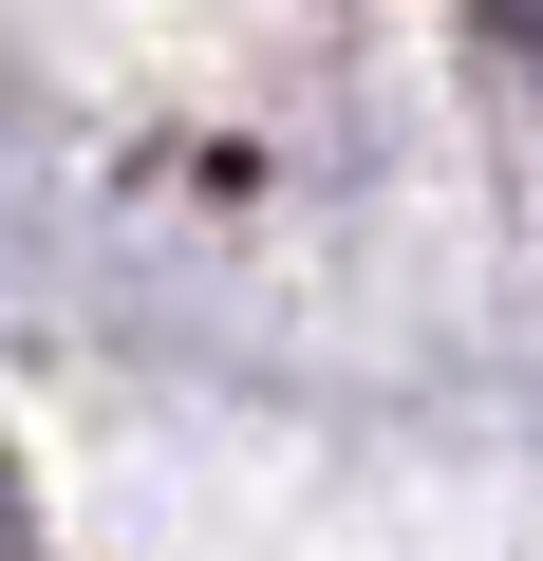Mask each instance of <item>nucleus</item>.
<instances>
[{
  "label": "nucleus",
  "instance_id": "obj_1",
  "mask_svg": "<svg viewBox=\"0 0 543 561\" xmlns=\"http://www.w3.org/2000/svg\"><path fill=\"white\" fill-rule=\"evenodd\" d=\"M0 561H57V542H38V505H20V449H0Z\"/></svg>",
  "mask_w": 543,
  "mask_h": 561
}]
</instances>
